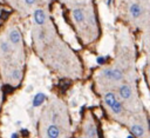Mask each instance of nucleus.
Wrapping results in <instances>:
<instances>
[{
  "mask_svg": "<svg viewBox=\"0 0 150 138\" xmlns=\"http://www.w3.org/2000/svg\"><path fill=\"white\" fill-rule=\"evenodd\" d=\"M116 100H117L116 96H115V93H113V92H107V93H104V96H103V102H104V104L107 105L108 107L111 106Z\"/></svg>",
  "mask_w": 150,
  "mask_h": 138,
  "instance_id": "obj_8",
  "label": "nucleus"
},
{
  "mask_svg": "<svg viewBox=\"0 0 150 138\" xmlns=\"http://www.w3.org/2000/svg\"><path fill=\"white\" fill-rule=\"evenodd\" d=\"M113 1H114V0H105V4H107V6L108 7H111V5H113Z\"/></svg>",
  "mask_w": 150,
  "mask_h": 138,
  "instance_id": "obj_16",
  "label": "nucleus"
},
{
  "mask_svg": "<svg viewBox=\"0 0 150 138\" xmlns=\"http://www.w3.org/2000/svg\"><path fill=\"white\" fill-rule=\"evenodd\" d=\"M46 93L45 92H36L34 96H33V99H32V107L36 109V107L41 106L42 104L45 103L46 100Z\"/></svg>",
  "mask_w": 150,
  "mask_h": 138,
  "instance_id": "obj_4",
  "label": "nucleus"
},
{
  "mask_svg": "<svg viewBox=\"0 0 150 138\" xmlns=\"http://www.w3.org/2000/svg\"><path fill=\"white\" fill-rule=\"evenodd\" d=\"M33 90H34L33 86H28V87H27V92H30V91H33Z\"/></svg>",
  "mask_w": 150,
  "mask_h": 138,
  "instance_id": "obj_19",
  "label": "nucleus"
},
{
  "mask_svg": "<svg viewBox=\"0 0 150 138\" xmlns=\"http://www.w3.org/2000/svg\"><path fill=\"white\" fill-rule=\"evenodd\" d=\"M142 13H143V8L141 7L140 4L133 3L130 6H129V14H130L131 18H134V19L140 18L141 15H142Z\"/></svg>",
  "mask_w": 150,
  "mask_h": 138,
  "instance_id": "obj_5",
  "label": "nucleus"
},
{
  "mask_svg": "<svg viewBox=\"0 0 150 138\" xmlns=\"http://www.w3.org/2000/svg\"><path fill=\"white\" fill-rule=\"evenodd\" d=\"M131 133H133L134 137H142L144 135V129L140 125V124H134L130 129Z\"/></svg>",
  "mask_w": 150,
  "mask_h": 138,
  "instance_id": "obj_9",
  "label": "nucleus"
},
{
  "mask_svg": "<svg viewBox=\"0 0 150 138\" xmlns=\"http://www.w3.org/2000/svg\"><path fill=\"white\" fill-rule=\"evenodd\" d=\"M127 138H134V136H128Z\"/></svg>",
  "mask_w": 150,
  "mask_h": 138,
  "instance_id": "obj_20",
  "label": "nucleus"
},
{
  "mask_svg": "<svg viewBox=\"0 0 150 138\" xmlns=\"http://www.w3.org/2000/svg\"><path fill=\"white\" fill-rule=\"evenodd\" d=\"M109 109L114 114H122V112H123V106H122L121 102H118V100H116Z\"/></svg>",
  "mask_w": 150,
  "mask_h": 138,
  "instance_id": "obj_11",
  "label": "nucleus"
},
{
  "mask_svg": "<svg viewBox=\"0 0 150 138\" xmlns=\"http://www.w3.org/2000/svg\"><path fill=\"white\" fill-rule=\"evenodd\" d=\"M8 38H9V41L12 43V45H14V46L20 45L21 34H20V32H19L18 29H12L8 33Z\"/></svg>",
  "mask_w": 150,
  "mask_h": 138,
  "instance_id": "obj_6",
  "label": "nucleus"
},
{
  "mask_svg": "<svg viewBox=\"0 0 150 138\" xmlns=\"http://www.w3.org/2000/svg\"><path fill=\"white\" fill-rule=\"evenodd\" d=\"M21 123H22V122H21V120H15V123H14V125H15V126H18V128H19V126H21Z\"/></svg>",
  "mask_w": 150,
  "mask_h": 138,
  "instance_id": "obj_18",
  "label": "nucleus"
},
{
  "mask_svg": "<svg viewBox=\"0 0 150 138\" xmlns=\"http://www.w3.org/2000/svg\"><path fill=\"white\" fill-rule=\"evenodd\" d=\"M96 62H97V64H98V65H103V64H105L107 59H105L104 57H98L97 59H96Z\"/></svg>",
  "mask_w": 150,
  "mask_h": 138,
  "instance_id": "obj_14",
  "label": "nucleus"
},
{
  "mask_svg": "<svg viewBox=\"0 0 150 138\" xmlns=\"http://www.w3.org/2000/svg\"><path fill=\"white\" fill-rule=\"evenodd\" d=\"M118 95H120V97L124 100L130 99L131 96H133V90H131L130 85H128V84H122V85H120Z\"/></svg>",
  "mask_w": 150,
  "mask_h": 138,
  "instance_id": "obj_2",
  "label": "nucleus"
},
{
  "mask_svg": "<svg viewBox=\"0 0 150 138\" xmlns=\"http://www.w3.org/2000/svg\"><path fill=\"white\" fill-rule=\"evenodd\" d=\"M61 136V130L56 124H51L48 125L46 130V137L47 138H60Z\"/></svg>",
  "mask_w": 150,
  "mask_h": 138,
  "instance_id": "obj_3",
  "label": "nucleus"
},
{
  "mask_svg": "<svg viewBox=\"0 0 150 138\" xmlns=\"http://www.w3.org/2000/svg\"><path fill=\"white\" fill-rule=\"evenodd\" d=\"M23 3H25L28 7H32V6H34L35 4H36V0H23Z\"/></svg>",
  "mask_w": 150,
  "mask_h": 138,
  "instance_id": "obj_13",
  "label": "nucleus"
},
{
  "mask_svg": "<svg viewBox=\"0 0 150 138\" xmlns=\"http://www.w3.org/2000/svg\"><path fill=\"white\" fill-rule=\"evenodd\" d=\"M84 135H86L87 138H96L97 137V133H96V129L93 124H89L86 128V131H84Z\"/></svg>",
  "mask_w": 150,
  "mask_h": 138,
  "instance_id": "obj_10",
  "label": "nucleus"
},
{
  "mask_svg": "<svg viewBox=\"0 0 150 138\" xmlns=\"http://www.w3.org/2000/svg\"><path fill=\"white\" fill-rule=\"evenodd\" d=\"M11 138H19V133L18 132H12Z\"/></svg>",
  "mask_w": 150,
  "mask_h": 138,
  "instance_id": "obj_17",
  "label": "nucleus"
},
{
  "mask_svg": "<svg viewBox=\"0 0 150 138\" xmlns=\"http://www.w3.org/2000/svg\"><path fill=\"white\" fill-rule=\"evenodd\" d=\"M0 48H1V51L4 53H6V54L12 51L11 45H9V43H7V41H1V43H0Z\"/></svg>",
  "mask_w": 150,
  "mask_h": 138,
  "instance_id": "obj_12",
  "label": "nucleus"
},
{
  "mask_svg": "<svg viewBox=\"0 0 150 138\" xmlns=\"http://www.w3.org/2000/svg\"><path fill=\"white\" fill-rule=\"evenodd\" d=\"M20 132H21V135H22V136H28V133H29L27 129H23V128L20 129Z\"/></svg>",
  "mask_w": 150,
  "mask_h": 138,
  "instance_id": "obj_15",
  "label": "nucleus"
},
{
  "mask_svg": "<svg viewBox=\"0 0 150 138\" xmlns=\"http://www.w3.org/2000/svg\"><path fill=\"white\" fill-rule=\"evenodd\" d=\"M73 18L77 24H83L86 21V14H84V11L82 8H75L73 11Z\"/></svg>",
  "mask_w": 150,
  "mask_h": 138,
  "instance_id": "obj_7",
  "label": "nucleus"
},
{
  "mask_svg": "<svg viewBox=\"0 0 150 138\" xmlns=\"http://www.w3.org/2000/svg\"><path fill=\"white\" fill-rule=\"evenodd\" d=\"M33 20H34L35 25L38 26H43L47 21V15L42 8H36L33 13Z\"/></svg>",
  "mask_w": 150,
  "mask_h": 138,
  "instance_id": "obj_1",
  "label": "nucleus"
}]
</instances>
